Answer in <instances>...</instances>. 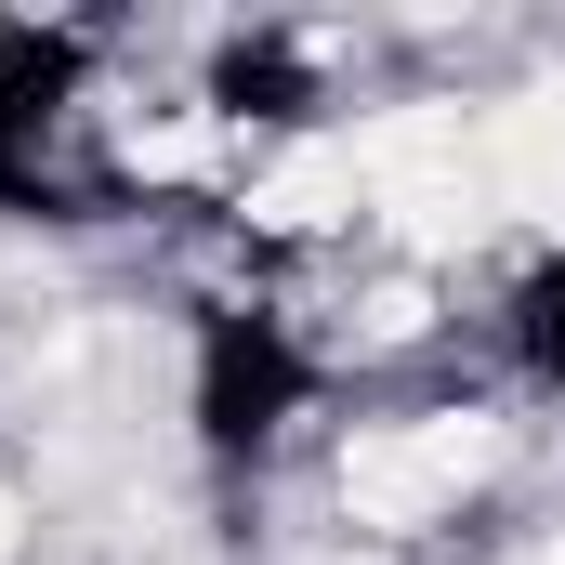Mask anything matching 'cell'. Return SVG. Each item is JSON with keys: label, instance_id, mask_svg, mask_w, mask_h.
I'll list each match as a JSON object with an SVG mask.
<instances>
[{"label": "cell", "instance_id": "obj_1", "mask_svg": "<svg viewBox=\"0 0 565 565\" xmlns=\"http://www.w3.org/2000/svg\"><path fill=\"white\" fill-rule=\"evenodd\" d=\"M500 460V434L473 422V408H434V422H382L342 447V513L355 526H382V540H408L434 513H460L473 500V473Z\"/></svg>", "mask_w": 565, "mask_h": 565}, {"label": "cell", "instance_id": "obj_2", "mask_svg": "<svg viewBox=\"0 0 565 565\" xmlns=\"http://www.w3.org/2000/svg\"><path fill=\"white\" fill-rule=\"evenodd\" d=\"M487 198L565 224V93H526V106L487 119Z\"/></svg>", "mask_w": 565, "mask_h": 565}, {"label": "cell", "instance_id": "obj_3", "mask_svg": "<svg viewBox=\"0 0 565 565\" xmlns=\"http://www.w3.org/2000/svg\"><path fill=\"white\" fill-rule=\"evenodd\" d=\"M355 198H369L355 145H289V158H264V184H250V224H277V237H316V224H342Z\"/></svg>", "mask_w": 565, "mask_h": 565}, {"label": "cell", "instance_id": "obj_4", "mask_svg": "<svg viewBox=\"0 0 565 565\" xmlns=\"http://www.w3.org/2000/svg\"><path fill=\"white\" fill-rule=\"evenodd\" d=\"M0 565H13V500H0Z\"/></svg>", "mask_w": 565, "mask_h": 565}]
</instances>
